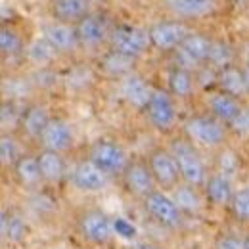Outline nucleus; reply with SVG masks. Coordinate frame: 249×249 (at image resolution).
<instances>
[{
    "label": "nucleus",
    "mask_w": 249,
    "mask_h": 249,
    "mask_svg": "<svg viewBox=\"0 0 249 249\" xmlns=\"http://www.w3.org/2000/svg\"><path fill=\"white\" fill-rule=\"evenodd\" d=\"M69 184L79 194L96 196L107 190V186L111 184V177H107L102 169H98L89 157H83L71 167Z\"/></svg>",
    "instance_id": "9"
},
{
    "label": "nucleus",
    "mask_w": 249,
    "mask_h": 249,
    "mask_svg": "<svg viewBox=\"0 0 249 249\" xmlns=\"http://www.w3.org/2000/svg\"><path fill=\"white\" fill-rule=\"evenodd\" d=\"M236 190H238V186H236L234 178L211 169V175H209V178L203 186V196H205V201H207L209 209L228 213Z\"/></svg>",
    "instance_id": "16"
},
{
    "label": "nucleus",
    "mask_w": 249,
    "mask_h": 249,
    "mask_svg": "<svg viewBox=\"0 0 249 249\" xmlns=\"http://www.w3.org/2000/svg\"><path fill=\"white\" fill-rule=\"evenodd\" d=\"M75 27H77V35L81 40V48L85 50H98L104 44H109L113 27H109V21L104 14L92 12L83 21H79Z\"/></svg>",
    "instance_id": "15"
},
{
    "label": "nucleus",
    "mask_w": 249,
    "mask_h": 249,
    "mask_svg": "<svg viewBox=\"0 0 249 249\" xmlns=\"http://www.w3.org/2000/svg\"><path fill=\"white\" fill-rule=\"evenodd\" d=\"M167 12L180 21L209 18L217 12L218 0H163Z\"/></svg>",
    "instance_id": "20"
},
{
    "label": "nucleus",
    "mask_w": 249,
    "mask_h": 249,
    "mask_svg": "<svg viewBox=\"0 0 249 249\" xmlns=\"http://www.w3.org/2000/svg\"><path fill=\"white\" fill-rule=\"evenodd\" d=\"M134 249H165L161 244H156V242H142V244H138Z\"/></svg>",
    "instance_id": "38"
},
{
    "label": "nucleus",
    "mask_w": 249,
    "mask_h": 249,
    "mask_svg": "<svg viewBox=\"0 0 249 249\" xmlns=\"http://www.w3.org/2000/svg\"><path fill=\"white\" fill-rule=\"evenodd\" d=\"M165 89L173 94L177 100H180V102L192 100L197 94V90H199L196 71H190L186 67L173 65L167 71V87Z\"/></svg>",
    "instance_id": "23"
},
{
    "label": "nucleus",
    "mask_w": 249,
    "mask_h": 249,
    "mask_svg": "<svg viewBox=\"0 0 249 249\" xmlns=\"http://www.w3.org/2000/svg\"><path fill=\"white\" fill-rule=\"evenodd\" d=\"M211 249H246V234L238 232H220L213 240Z\"/></svg>",
    "instance_id": "35"
},
{
    "label": "nucleus",
    "mask_w": 249,
    "mask_h": 249,
    "mask_svg": "<svg viewBox=\"0 0 249 249\" xmlns=\"http://www.w3.org/2000/svg\"><path fill=\"white\" fill-rule=\"evenodd\" d=\"M36 156H38L44 186H60L65 178H69L65 154L50 152V150H36Z\"/></svg>",
    "instance_id": "22"
},
{
    "label": "nucleus",
    "mask_w": 249,
    "mask_h": 249,
    "mask_svg": "<svg viewBox=\"0 0 249 249\" xmlns=\"http://www.w3.org/2000/svg\"><path fill=\"white\" fill-rule=\"evenodd\" d=\"M203 96H205V98H203L205 111L224 124L232 123V121L240 115L242 107L248 104V102H242L240 98L230 96V94L222 92V90H218V89L207 90Z\"/></svg>",
    "instance_id": "18"
},
{
    "label": "nucleus",
    "mask_w": 249,
    "mask_h": 249,
    "mask_svg": "<svg viewBox=\"0 0 249 249\" xmlns=\"http://www.w3.org/2000/svg\"><path fill=\"white\" fill-rule=\"evenodd\" d=\"M23 138L19 136V132H2L0 136V163L4 171H10L18 159L25 154L23 148Z\"/></svg>",
    "instance_id": "29"
},
{
    "label": "nucleus",
    "mask_w": 249,
    "mask_h": 249,
    "mask_svg": "<svg viewBox=\"0 0 249 249\" xmlns=\"http://www.w3.org/2000/svg\"><path fill=\"white\" fill-rule=\"evenodd\" d=\"M228 130L232 136L240 140H249V104H246L240 111V115L228 124Z\"/></svg>",
    "instance_id": "36"
},
{
    "label": "nucleus",
    "mask_w": 249,
    "mask_h": 249,
    "mask_svg": "<svg viewBox=\"0 0 249 249\" xmlns=\"http://www.w3.org/2000/svg\"><path fill=\"white\" fill-rule=\"evenodd\" d=\"M192 249H201V248H192Z\"/></svg>",
    "instance_id": "41"
},
{
    "label": "nucleus",
    "mask_w": 249,
    "mask_h": 249,
    "mask_svg": "<svg viewBox=\"0 0 249 249\" xmlns=\"http://www.w3.org/2000/svg\"><path fill=\"white\" fill-rule=\"evenodd\" d=\"M25 48H27V40L21 36V33L16 31L12 25H2V29H0V50H2L4 60L23 56Z\"/></svg>",
    "instance_id": "31"
},
{
    "label": "nucleus",
    "mask_w": 249,
    "mask_h": 249,
    "mask_svg": "<svg viewBox=\"0 0 249 249\" xmlns=\"http://www.w3.org/2000/svg\"><path fill=\"white\" fill-rule=\"evenodd\" d=\"M228 215L234 218V222L248 226L249 224V184H242L238 186L232 205L228 209Z\"/></svg>",
    "instance_id": "33"
},
{
    "label": "nucleus",
    "mask_w": 249,
    "mask_h": 249,
    "mask_svg": "<svg viewBox=\"0 0 249 249\" xmlns=\"http://www.w3.org/2000/svg\"><path fill=\"white\" fill-rule=\"evenodd\" d=\"M92 14V0H50V16L54 21L77 25Z\"/></svg>",
    "instance_id": "26"
},
{
    "label": "nucleus",
    "mask_w": 249,
    "mask_h": 249,
    "mask_svg": "<svg viewBox=\"0 0 249 249\" xmlns=\"http://www.w3.org/2000/svg\"><path fill=\"white\" fill-rule=\"evenodd\" d=\"M60 58V54L54 50V46L40 35L27 42V48L23 52V60L36 69H50V65Z\"/></svg>",
    "instance_id": "27"
},
{
    "label": "nucleus",
    "mask_w": 249,
    "mask_h": 249,
    "mask_svg": "<svg viewBox=\"0 0 249 249\" xmlns=\"http://www.w3.org/2000/svg\"><path fill=\"white\" fill-rule=\"evenodd\" d=\"M98 169H102L111 178H121L132 157L128 150L115 138H100L90 144L87 156Z\"/></svg>",
    "instance_id": "5"
},
{
    "label": "nucleus",
    "mask_w": 249,
    "mask_h": 249,
    "mask_svg": "<svg viewBox=\"0 0 249 249\" xmlns=\"http://www.w3.org/2000/svg\"><path fill=\"white\" fill-rule=\"evenodd\" d=\"M132 63H134V60H128V58H124L121 54H115V52L109 50L107 56L102 60V67H104V71L109 73L111 77L121 79L123 75L134 71V69H132Z\"/></svg>",
    "instance_id": "34"
},
{
    "label": "nucleus",
    "mask_w": 249,
    "mask_h": 249,
    "mask_svg": "<svg viewBox=\"0 0 249 249\" xmlns=\"http://www.w3.org/2000/svg\"><path fill=\"white\" fill-rule=\"evenodd\" d=\"M142 209L154 224L169 232H180L188 220L186 215L177 205V201L173 199L171 192L159 188L142 201Z\"/></svg>",
    "instance_id": "4"
},
{
    "label": "nucleus",
    "mask_w": 249,
    "mask_h": 249,
    "mask_svg": "<svg viewBox=\"0 0 249 249\" xmlns=\"http://www.w3.org/2000/svg\"><path fill=\"white\" fill-rule=\"evenodd\" d=\"M77 234L92 248H107L115 238V220L100 207L83 209L75 218Z\"/></svg>",
    "instance_id": "3"
},
{
    "label": "nucleus",
    "mask_w": 249,
    "mask_h": 249,
    "mask_svg": "<svg viewBox=\"0 0 249 249\" xmlns=\"http://www.w3.org/2000/svg\"><path fill=\"white\" fill-rule=\"evenodd\" d=\"M146 161L150 165V171L156 178L159 190L173 192L178 184H182L177 157L173 156L169 146H157L154 150H150V154L146 156Z\"/></svg>",
    "instance_id": "8"
},
{
    "label": "nucleus",
    "mask_w": 249,
    "mask_h": 249,
    "mask_svg": "<svg viewBox=\"0 0 249 249\" xmlns=\"http://www.w3.org/2000/svg\"><path fill=\"white\" fill-rule=\"evenodd\" d=\"M0 232H2V244L4 246L19 248L27 242V238L31 234V226L21 213H18L14 209H2Z\"/></svg>",
    "instance_id": "21"
},
{
    "label": "nucleus",
    "mask_w": 249,
    "mask_h": 249,
    "mask_svg": "<svg viewBox=\"0 0 249 249\" xmlns=\"http://www.w3.org/2000/svg\"><path fill=\"white\" fill-rule=\"evenodd\" d=\"M190 33L192 29L186 21L167 19V21H157L150 27V38L154 50L161 54H175Z\"/></svg>",
    "instance_id": "12"
},
{
    "label": "nucleus",
    "mask_w": 249,
    "mask_h": 249,
    "mask_svg": "<svg viewBox=\"0 0 249 249\" xmlns=\"http://www.w3.org/2000/svg\"><path fill=\"white\" fill-rule=\"evenodd\" d=\"M213 38L209 35L192 31L186 40L180 44V48L175 52V65L186 67L190 71H197L203 65H207L209 52H211Z\"/></svg>",
    "instance_id": "11"
},
{
    "label": "nucleus",
    "mask_w": 249,
    "mask_h": 249,
    "mask_svg": "<svg viewBox=\"0 0 249 249\" xmlns=\"http://www.w3.org/2000/svg\"><path fill=\"white\" fill-rule=\"evenodd\" d=\"M146 119L150 126L159 134H173L178 126V107H177V98L163 87H156L152 100L146 107Z\"/></svg>",
    "instance_id": "7"
},
{
    "label": "nucleus",
    "mask_w": 249,
    "mask_h": 249,
    "mask_svg": "<svg viewBox=\"0 0 249 249\" xmlns=\"http://www.w3.org/2000/svg\"><path fill=\"white\" fill-rule=\"evenodd\" d=\"M109 50L115 54H121L128 60H140L144 58L154 46L150 38V29L138 27V25H117L111 29L109 36Z\"/></svg>",
    "instance_id": "6"
},
{
    "label": "nucleus",
    "mask_w": 249,
    "mask_h": 249,
    "mask_svg": "<svg viewBox=\"0 0 249 249\" xmlns=\"http://www.w3.org/2000/svg\"><path fill=\"white\" fill-rule=\"evenodd\" d=\"M10 173L14 175L16 182L23 190H31L33 192V190H38L40 186H44L36 152H25L18 159V163L10 169Z\"/></svg>",
    "instance_id": "24"
},
{
    "label": "nucleus",
    "mask_w": 249,
    "mask_h": 249,
    "mask_svg": "<svg viewBox=\"0 0 249 249\" xmlns=\"http://www.w3.org/2000/svg\"><path fill=\"white\" fill-rule=\"evenodd\" d=\"M121 184H123V190L134 199H138L140 203L157 190V182L150 171V165L144 159L140 157H132V161L128 163L126 171L123 173V177L119 178Z\"/></svg>",
    "instance_id": "10"
},
{
    "label": "nucleus",
    "mask_w": 249,
    "mask_h": 249,
    "mask_svg": "<svg viewBox=\"0 0 249 249\" xmlns=\"http://www.w3.org/2000/svg\"><path fill=\"white\" fill-rule=\"evenodd\" d=\"M115 236L117 238H123V240H128V242H132L134 238H136V226L130 222V220H126L123 217H115Z\"/></svg>",
    "instance_id": "37"
},
{
    "label": "nucleus",
    "mask_w": 249,
    "mask_h": 249,
    "mask_svg": "<svg viewBox=\"0 0 249 249\" xmlns=\"http://www.w3.org/2000/svg\"><path fill=\"white\" fill-rule=\"evenodd\" d=\"M171 196L180 207V211L186 215V218H199L209 209L201 188H194L182 182L171 192Z\"/></svg>",
    "instance_id": "25"
},
{
    "label": "nucleus",
    "mask_w": 249,
    "mask_h": 249,
    "mask_svg": "<svg viewBox=\"0 0 249 249\" xmlns=\"http://www.w3.org/2000/svg\"><path fill=\"white\" fill-rule=\"evenodd\" d=\"M246 249H249V234H246Z\"/></svg>",
    "instance_id": "40"
},
{
    "label": "nucleus",
    "mask_w": 249,
    "mask_h": 249,
    "mask_svg": "<svg viewBox=\"0 0 249 249\" xmlns=\"http://www.w3.org/2000/svg\"><path fill=\"white\" fill-rule=\"evenodd\" d=\"M52 111H50V106L44 104V102H35L23 107V113H21V121H19V136L27 142H36L40 140L46 124L50 123L52 119Z\"/></svg>",
    "instance_id": "17"
},
{
    "label": "nucleus",
    "mask_w": 249,
    "mask_h": 249,
    "mask_svg": "<svg viewBox=\"0 0 249 249\" xmlns=\"http://www.w3.org/2000/svg\"><path fill=\"white\" fill-rule=\"evenodd\" d=\"M167 146H169V150L173 152V156L177 157L182 182H184V184H190V186H194V188H201V190H203L207 178H209V175H211V167H209V163L203 159L201 150L196 148L186 136H182V134L173 136Z\"/></svg>",
    "instance_id": "2"
},
{
    "label": "nucleus",
    "mask_w": 249,
    "mask_h": 249,
    "mask_svg": "<svg viewBox=\"0 0 249 249\" xmlns=\"http://www.w3.org/2000/svg\"><path fill=\"white\" fill-rule=\"evenodd\" d=\"M242 73H244V81H246V90L249 98V63H242Z\"/></svg>",
    "instance_id": "39"
},
{
    "label": "nucleus",
    "mask_w": 249,
    "mask_h": 249,
    "mask_svg": "<svg viewBox=\"0 0 249 249\" xmlns=\"http://www.w3.org/2000/svg\"><path fill=\"white\" fill-rule=\"evenodd\" d=\"M154 89L156 87H152V83L138 71H130L121 79H117V92L121 96V100L136 111H146Z\"/></svg>",
    "instance_id": "13"
},
{
    "label": "nucleus",
    "mask_w": 249,
    "mask_h": 249,
    "mask_svg": "<svg viewBox=\"0 0 249 249\" xmlns=\"http://www.w3.org/2000/svg\"><path fill=\"white\" fill-rule=\"evenodd\" d=\"M213 171H218L230 178H238V175L242 173V156L232 148V146H222L220 150L215 152V159H213Z\"/></svg>",
    "instance_id": "30"
},
{
    "label": "nucleus",
    "mask_w": 249,
    "mask_h": 249,
    "mask_svg": "<svg viewBox=\"0 0 249 249\" xmlns=\"http://www.w3.org/2000/svg\"><path fill=\"white\" fill-rule=\"evenodd\" d=\"M234 63H236V52H234V48H232L226 40L213 38L207 65L213 67L215 71H220V69H224V67H228V65H234Z\"/></svg>",
    "instance_id": "32"
},
{
    "label": "nucleus",
    "mask_w": 249,
    "mask_h": 249,
    "mask_svg": "<svg viewBox=\"0 0 249 249\" xmlns=\"http://www.w3.org/2000/svg\"><path fill=\"white\" fill-rule=\"evenodd\" d=\"M40 35L54 46V50L60 56H71L77 54L81 50V40L77 35V27L69 25V23H62V21H48Z\"/></svg>",
    "instance_id": "19"
},
{
    "label": "nucleus",
    "mask_w": 249,
    "mask_h": 249,
    "mask_svg": "<svg viewBox=\"0 0 249 249\" xmlns=\"http://www.w3.org/2000/svg\"><path fill=\"white\" fill-rule=\"evenodd\" d=\"M217 89L222 92L240 98L242 102H249L248 90H246V81L242 73V65L234 63L224 69H220L217 75Z\"/></svg>",
    "instance_id": "28"
},
{
    "label": "nucleus",
    "mask_w": 249,
    "mask_h": 249,
    "mask_svg": "<svg viewBox=\"0 0 249 249\" xmlns=\"http://www.w3.org/2000/svg\"><path fill=\"white\" fill-rule=\"evenodd\" d=\"M75 126L69 119L54 115L50 123L46 124L40 140H38V150H50L58 154H69L75 148Z\"/></svg>",
    "instance_id": "14"
},
{
    "label": "nucleus",
    "mask_w": 249,
    "mask_h": 249,
    "mask_svg": "<svg viewBox=\"0 0 249 249\" xmlns=\"http://www.w3.org/2000/svg\"><path fill=\"white\" fill-rule=\"evenodd\" d=\"M180 134L199 148L201 152H217L222 146L228 144L230 130L228 124L220 123L213 115H209L205 109L197 113H190L186 119L180 123Z\"/></svg>",
    "instance_id": "1"
}]
</instances>
